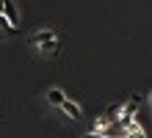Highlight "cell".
<instances>
[{"label":"cell","instance_id":"ba28073f","mask_svg":"<svg viewBox=\"0 0 152 138\" xmlns=\"http://www.w3.org/2000/svg\"><path fill=\"white\" fill-rule=\"evenodd\" d=\"M149 113H152V91H149Z\"/></svg>","mask_w":152,"mask_h":138},{"label":"cell","instance_id":"3957f363","mask_svg":"<svg viewBox=\"0 0 152 138\" xmlns=\"http://www.w3.org/2000/svg\"><path fill=\"white\" fill-rule=\"evenodd\" d=\"M138 105H141V97L127 99V102L122 105V116H119V122H130V119H133V113L138 110Z\"/></svg>","mask_w":152,"mask_h":138},{"label":"cell","instance_id":"9c48e42d","mask_svg":"<svg viewBox=\"0 0 152 138\" xmlns=\"http://www.w3.org/2000/svg\"><path fill=\"white\" fill-rule=\"evenodd\" d=\"M86 138H105V135H86Z\"/></svg>","mask_w":152,"mask_h":138},{"label":"cell","instance_id":"52a82bcc","mask_svg":"<svg viewBox=\"0 0 152 138\" xmlns=\"http://www.w3.org/2000/svg\"><path fill=\"white\" fill-rule=\"evenodd\" d=\"M122 138H147V133L141 130V133H127V135H122Z\"/></svg>","mask_w":152,"mask_h":138},{"label":"cell","instance_id":"8992f818","mask_svg":"<svg viewBox=\"0 0 152 138\" xmlns=\"http://www.w3.org/2000/svg\"><path fill=\"white\" fill-rule=\"evenodd\" d=\"M0 28H3V36H17V33H20V31H14V28L6 22V17H3V14H0Z\"/></svg>","mask_w":152,"mask_h":138},{"label":"cell","instance_id":"6da1fadb","mask_svg":"<svg viewBox=\"0 0 152 138\" xmlns=\"http://www.w3.org/2000/svg\"><path fill=\"white\" fill-rule=\"evenodd\" d=\"M0 14L6 17V22L14 28V31H20V11H17V6L11 0H0Z\"/></svg>","mask_w":152,"mask_h":138},{"label":"cell","instance_id":"7a4b0ae2","mask_svg":"<svg viewBox=\"0 0 152 138\" xmlns=\"http://www.w3.org/2000/svg\"><path fill=\"white\" fill-rule=\"evenodd\" d=\"M58 39V33L56 31H53V28H47V31H36V33H31V44H33V47H44V44H53V42H56Z\"/></svg>","mask_w":152,"mask_h":138},{"label":"cell","instance_id":"277c9868","mask_svg":"<svg viewBox=\"0 0 152 138\" xmlns=\"http://www.w3.org/2000/svg\"><path fill=\"white\" fill-rule=\"evenodd\" d=\"M61 110H64V113L69 116V119H80V116H83V108H80L77 102H75V99H64V105H61Z\"/></svg>","mask_w":152,"mask_h":138},{"label":"cell","instance_id":"5b68a950","mask_svg":"<svg viewBox=\"0 0 152 138\" xmlns=\"http://www.w3.org/2000/svg\"><path fill=\"white\" fill-rule=\"evenodd\" d=\"M64 99H66V94H64L61 88H50V91H47V102H50V105L61 108V105H64Z\"/></svg>","mask_w":152,"mask_h":138}]
</instances>
